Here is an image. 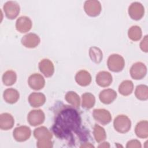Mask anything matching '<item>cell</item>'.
I'll use <instances>...</instances> for the list:
<instances>
[{
    "mask_svg": "<svg viewBox=\"0 0 148 148\" xmlns=\"http://www.w3.org/2000/svg\"><path fill=\"white\" fill-rule=\"evenodd\" d=\"M80 124V119L77 111L72 108L61 110L53 127V132L58 137H62L75 129Z\"/></svg>",
    "mask_w": 148,
    "mask_h": 148,
    "instance_id": "1",
    "label": "cell"
},
{
    "mask_svg": "<svg viewBox=\"0 0 148 148\" xmlns=\"http://www.w3.org/2000/svg\"><path fill=\"white\" fill-rule=\"evenodd\" d=\"M113 127L117 132L124 134L130 131L131 121L129 117L125 115H118L113 121Z\"/></svg>",
    "mask_w": 148,
    "mask_h": 148,
    "instance_id": "2",
    "label": "cell"
},
{
    "mask_svg": "<svg viewBox=\"0 0 148 148\" xmlns=\"http://www.w3.org/2000/svg\"><path fill=\"white\" fill-rule=\"evenodd\" d=\"M107 65L109 69L112 72H120L125 66L124 59L119 54H113L108 57Z\"/></svg>",
    "mask_w": 148,
    "mask_h": 148,
    "instance_id": "3",
    "label": "cell"
},
{
    "mask_svg": "<svg viewBox=\"0 0 148 148\" xmlns=\"http://www.w3.org/2000/svg\"><path fill=\"white\" fill-rule=\"evenodd\" d=\"M6 17L10 20L16 18L18 15L20 8L18 3L15 1H8L3 6Z\"/></svg>",
    "mask_w": 148,
    "mask_h": 148,
    "instance_id": "4",
    "label": "cell"
},
{
    "mask_svg": "<svg viewBox=\"0 0 148 148\" xmlns=\"http://www.w3.org/2000/svg\"><path fill=\"white\" fill-rule=\"evenodd\" d=\"M84 9L87 15L91 17L98 16L101 12V3L97 0L86 1L84 5Z\"/></svg>",
    "mask_w": 148,
    "mask_h": 148,
    "instance_id": "5",
    "label": "cell"
},
{
    "mask_svg": "<svg viewBox=\"0 0 148 148\" xmlns=\"http://www.w3.org/2000/svg\"><path fill=\"white\" fill-rule=\"evenodd\" d=\"M45 119L44 112L40 109L31 110L27 116V121L32 126H37L42 124Z\"/></svg>",
    "mask_w": 148,
    "mask_h": 148,
    "instance_id": "6",
    "label": "cell"
},
{
    "mask_svg": "<svg viewBox=\"0 0 148 148\" xmlns=\"http://www.w3.org/2000/svg\"><path fill=\"white\" fill-rule=\"evenodd\" d=\"M130 72L132 79L135 80H140L146 76L147 73V68L143 63L137 62L132 65Z\"/></svg>",
    "mask_w": 148,
    "mask_h": 148,
    "instance_id": "7",
    "label": "cell"
},
{
    "mask_svg": "<svg viewBox=\"0 0 148 148\" xmlns=\"http://www.w3.org/2000/svg\"><path fill=\"white\" fill-rule=\"evenodd\" d=\"M31 135V129L25 125H21L14 128L13 132L14 139L17 142H24L28 139Z\"/></svg>",
    "mask_w": 148,
    "mask_h": 148,
    "instance_id": "8",
    "label": "cell"
},
{
    "mask_svg": "<svg viewBox=\"0 0 148 148\" xmlns=\"http://www.w3.org/2000/svg\"><path fill=\"white\" fill-rule=\"evenodd\" d=\"M94 119L102 125L109 124L112 120L110 113L105 109H96L93 110Z\"/></svg>",
    "mask_w": 148,
    "mask_h": 148,
    "instance_id": "9",
    "label": "cell"
},
{
    "mask_svg": "<svg viewBox=\"0 0 148 148\" xmlns=\"http://www.w3.org/2000/svg\"><path fill=\"white\" fill-rule=\"evenodd\" d=\"M145 13V8L142 3L138 2L132 3L128 8V14L130 17L135 20L142 18Z\"/></svg>",
    "mask_w": 148,
    "mask_h": 148,
    "instance_id": "10",
    "label": "cell"
},
{
    "mask_svg": "<svg viewBox=\"0 0 148 148\" xmlns=\"http://www.w3.org/2000/svg\"><path fill=\"white\" fill-rule=\"evenodd\" d=\"M28 83L32 89L39 90L44 87L45 85V80L42 75L35 73L29 76Z\"/></svg>",
    "mask_w": 148,
    "mask_h": 148,
    "instance_id": "11",
    "label": "cell"
},
{
    "mask_svg": "<svg viewBox=\"0 0 148 148\" xmlns=\"http://www.w3.org/2000/svg\"><path fill=\"white\" fill-rule=\"evenodd\" d=\"M40 42L39 36L34 33H29L25 35L21 40L22 45L27 48H35Z\"/></svg>",
    "mask_w": 148,
    "mask_h": 148,
    "instance_id": "12",
    "label": "cell"
},
{
    "mask_svg": "<svg viewBox=\"0 0 148 148\" xmlns=\"http://www.w3.org/2000/svg\"><path fill=\"white\" fill-rule=\"evenodd\" d=\"M40 72L46 77L52 76L54 72V66L51 61L47 58L42 60L39 63Z\"/></svg>",
    "mask_w": 148,
    "mask_h": 148,
    "instance_id": "13",
    "label": "cell"
},
{
    "mask_svg": "<svg viewBox=\"0 0 148 148\" xmlns=\"http://www.w3.org/2000/svg\"><path fill=\"white\" fill-rule=\"evenodd\" d=\"M32 23L31 20L27 16L18 17L16 22V28L21 33L28 32L32 28Z\"/></svg>",
    "mask_w": 148,
    "mask_h": 148,
    "instance_id": "14",
    "label": "cell"
},
{
    "mask_svg": "<svg viewBox=\"0 0 148 148\" xmlns=\"http://www.w3.org/2000/svg\"><path fill=\"white\" fill-rule=\"evenodd\" d=\"M112 76L107 71H101L96 76L95 81L98 85L102 87H106L110 86L112 82Z\"/></svg>",
    "mask_w": 148,
    "mask_h": 148,
    "instance_id": "15",
    "label": "cell"
},
{
    "mask_svg": "<svg viewBox=\"0 0 148 148\" xmlns=\"http://www.w3.org/2000/svg\"><path fill=\"white\" fill-rule=\"evenodd\" d=\"M117 97V92L113 89L107 88L101 91L99 94L100 101L105 104H110Z\"/></svg>",
    "mask_w": 148,
    "mask_h": 148,
    "instance_id": "16",
    "label": "cell"
},
{
    "mask_svg": "<svg viewBox=\"0 0 148 148\" xmlns=\"http://www.w3.org/2000/svg\"><path fill=\"white\" fill-rule=\"evenodd\" d=\"M28 102L31 106L38 108L42 106L45 103L46 97L41 92H34L29 95Z\"/></svg>",
    "mask_w": 148,
    "mask_h": 148,
    "instance_id": "17",
    "label": "cell"
},
{
    "mask_svg": "<svg viewBox=\"0 0 148 148\" xmlns=\"http://www.w3.org/2000/svg\"><path fill=\"white\" fill-rule=\"evenodd\" d=\"M14 124V118L10 113H3L0 115V128L2 130H9L12 128Z\"/></svg>",
    "mask_w": 148,
    "mask_h": 148,
    "instance_id": "18",
    "label": "cell"
},
{
    "mask_svg": "<svg viewBox=\"0 0 148 148\" xmlns=\"http://www.w3.org/2000/svg\"><path fill=\"white\" fill-rule=\"evenodd\" d=\"M76 83L81 86H87L91 82V76L90 73L86 70H81L77 72L75 76Z\"/></svg>",
    "mask_w": 148,
    "mask_h": 148,
    "instance_id": "19",
    "label": "cell"
},
{
    "mask_svg": "<svg viewBox=\"0 0 148 148\" xmlns=\"http://www.w3.org/2000/svg\"><path fill=\"white\" fill-rule=\"evenodd\" d=\"M3 97L6 102L10 104H13L16 103L18 100L20 94L17 90L9 88L6 89L4 91Z\"/></svg>",
    "mask_w": 148,
    "mask_h": 148,
    "instance_id": "20",
    "label": "cell"
},
{
    "mask_svg": "<svg viewBox=\"0 0 148 148\" xmlns=\"http://www.w3.org/2000/svg\"><path fill=\"white\" fill-rule=\"evenodd\" d=\"M34 136L38 140L51 139L53 134L46 127L42 126L34 130Z\"/></svg>",
    "mask_w": 148,
    "mask_h": 148,
    "instance_id": "21",
    "label": "cell"
},
{
    "mask_svg": "<svg viewBox=\"0 0 148 148\" xmlns=\"http://www.w3.org/2000/svg\"><path fill=\"white\" fill-rule=\"evenodd\" d=\"M135 132L136 136L140 138H147L148 137V122L147 120L139 121L136 125Z\"/></svg>",
    "mask_w": 148,
    "mask_h": 148,
    "instance_id": "22",
    "label": "cell"
},
{
    "mask_svg": "<svg viewBox=\"0 0 148 148\" xmlns=\"http://www.w3.org/2000/svg\"><path fill=\"white\" fill-rule=\"evenodd\" d=\"M95 98L90 92H85L82 95V106L83 108L90 109L95 105Z\"/></svg>",
    "mask_w": 148,
    "mask_h": 148,
    "instance_id": "23",
    "label": "cell"
},
{
    "mask_svg": "<svg viewBox=\"0 0 148 148\" xmlns=\"http://www.w3.org/2000/svg\"><path fill=\"white\" fill-rule=\"evenodd\" d=\"M134 90V84L131 80H126L121 82L119 87V92L123 96L130 95Z\"/></svg>",
    "mask_w": 148,
    "mask_h": 148,
    "instance_id": "24",
    "label": "cell"
},
{
    "mask_svg": "<svg viewBox=\"0 0 148 148\" xmlns=\"http://www.w3.org/2000/svg\"><path fill=\"white\" fill-rule=\"evenodd\" d=\"M17 80L16 73L12 70L6 71L2 75V82L5 86H10L14 84Z\"/></svg>",
    "mask_w": 148,
    "mask_h": 148,
    "instance_id": "25",
    "label": "cell"
},
{
    "mask_svg": "<svg viewBox=\"0 0 148 148\" xmlns=\"http://www.w3.org/2000/svg\"><path fill=\"white\" fill-rule=\"evenodd\" d=\"M89 56L91 60L96 64L100 63L103 58V54L101 50L96 46H92L90 48Z\"/></svg>",
    "mask_w": 148,
    "mask_h": 148,
    "instance_id": "26",
    "label": "cell"
},
{
    "mask_svg": "<svg viewBox=\"0 0 148 148\" xmlns=\"http://www.w3.org/2000/svg\"><path fill=\"white\" fill-rule=\"evenodd\" d=\"M65 100L70 103L72 106L78 108L80 106V99L79 96L74 91L68 92L65 96Z\"/></svg>",
    "mask_w": 148,
    "mask_h": 148,
    "instance_id": "27",
    "label": "cell"
},
{
    "mask_svg": "<svg viewBox=\"0 0 148 148\" xmlns=\"http://www.w3.org/2000/svg\"><path fill=\"white\" fill-rule=\"evenodd\" d=\"M135 95L137 99L141 101H146L148 99V87L144 84H140L136 86Z\"/></svg>",
    "mask_w": 148,
    "mask_h": 148,
    "instance_id": "28",
    "label": "cell"
},
{
    "mask_svg": "<svg viewBox=\"0 0 148 148\" xmlns=\"http://www.w3.org/2000/svg\"><path fill=\"white\" fill-rule=\"evenodd\" d=\"M93 135L95 140L98 143L102 142L106 138V134L104 128L97 124L94 127Z\"/></svg>",
    "mask_w": 148,
    "mask_h": 148,
    "instance_id": "29",
    "label": "cell"
},
{
    "mask_svg": "<svg viewBox=\"0 0 148 148\" xmlns=\"http://www.w3.org/2000/svg\"><path fill=\"white\" fill-rule=\"evenodd\" d=\"M142 35V29L138 25H133L130 28L128 31V36L132 41L139 40Z\"/></svg>",
    "mask_w": 148,
    "mask_h": 148,
    "instance_id": "30",
    "label": "cell"
},
{
    "mask_svg": "<svg viewBox=\"0 0 148 148\" xmlns=\"http://www.w3.org/2000/svg\"><path fill=\"white\" fill-rule=\"evenodd\" d=\"M36 146L39 148H51L53 147V143L50 139L38 140Z\"/></svg>",
    "mask_w": 148,
    "mask_h": 148,
    "instance_id": "31",
    "label": "cell"
},
{
    "mask_svg": "<svg viewBox=\"0 0 148 148\" xmlns=\"http://www.w3.org/2000/svg\"><path fill=\"white\" fill-rule=\"evenodd\" d=\"M126 147L127 148H131V147H141V144L140 142L136 140V139H134V140H131L128 141L127 143Z\"/></svg>",
    "mask_w": 148,
    "mask_h": 148,
    "instance_id": "32",
    "label": "cell"
},
{
    "mask_svg": "<svg viewBox=\"0 0 148 148\" xmlns=\"http://www.w3.org/2000/svg\"><path fill=\"white\" fill-rule=\"evenodd\" d=\"M147 36L146 35L143 39L142 40L140 43V47L141 49V50L143 51H145L146 53H147L148 51V44H147Z\"/></svg>",
    "mask_w": 148,
    "mask_h": 148,
    "instance_id": "33",
    "label": "cell"
},
{
    "mask_svg": "<svg viewBox=\"0 0 148 148\" xmlns=\"http://www.w3.org/2000/svg\"><path fill=\"white\" fill-rule=\"evenodd\" d=\"M110 147V145L109 143L106 142H103L98 146V147Z\"/></svg>",
    "mask_w": 148,
    "mask_h": 148,
    "instance_id": "34",
    "label": "cell"
},
{
    "mask_svg": "<svg viewBox=\"0 0 148 148\" xmlns=\"http://www.w3.org/2000/svg\"><path fill=\"white\" fill-rule=\"evenodd\" d=\"M94 147V146L92 145H91L90 143H85L84 145H82L80 147Z\"/></svg>",
    "mask_w": 148,
    "mask_h": 148,
    "instance_id": "35",
    "label": "cell"
}]
</instances>
